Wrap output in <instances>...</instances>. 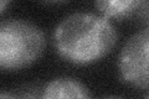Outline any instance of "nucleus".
I'll return each instance as SVG.
<instances>
[{
	"mask_svg": "<svg viewBox=\"0 0 149 99\" xmlns=\"http://www.w3.org/2000/svg\"><path fill=\"white\" fill-rule=\"evenodd\" d=\"M55 48L73 64H88L103 58L117 44V31L104 16L88 12L71 14L57 25Z\"/></svg>",
	"mask_w": 149,
	"mask_h": 99,
	"instance_id": "nucleus-1",
	"label": "nucleus"
},
{
	"mask_svg": "<svg viewBox=\"0 0 149 99\" xmlns=\"http://www.w3.org/2000/svg\"><path fill=\"white\" fill-rule=\"evenodd\" d=\"M46 37L39 26L26 20H4L0 25V66L3 69H20L41 56Z\"/></svg>",
	"mask_w": 149,
	"mask_h": 99,
	"instance_id": "nucleus-2",
	"label": "nucleus"
},
{
	"mask_svg": "<svg viewBox=\"0 0 149 99\" xmlns=\"http://www.w3.org/2000/svg\"><path fill=\"white\" fill-rule=\"evenodd\" d=\"M118 68L125 83L141 89L149 88V26L125 42L119 55Z\"/></svg>",
	"mask_w": 149,
	"mask_h": 99,
	"instance_id": "nucleus-3",
	"label": "nucleus"
},
{
	"mask_svg": "<svg viewBox=\"0 0 149 99\" xmlns=\"http://www.w3.org/2000/svg\"><path fill=\"white\" fill-rule=\"evenodd\" d=\"M41 99H92V97L80 81L63 77L46 84Z\"/></svg>",
	"mask_w": 149,
	"mask_h": 99,
	"instance_id": "nucleus-4",
	"label": "nucleus"
},
{
	"mask_svg": "<svg viewBox=\"0 0 149 99\" xmlns=\"http://www.w3.org/2000/svg\"><path fill=\"white\" fill-rule=\"evenodd\" d=\"M96 8L103 14L104 17H116L119 20L129 17L138 19L139 10L142 6L141 0H107L96 1Z\"/></svg>",
	"mask_w": 149,
	"mask_h": 99,
	"instance_id": "nucleus-5",
	"label": "nucleus"
},
{
	"mask_svg": "<svg viewBox=\"0 0 149 99\" xmlns=\"http://www.w3.org/2000/svg\"><path fill=\"white\" fill-rule=\"evenodd\" d=\"M0 99H17L15 96H13V94L8 93V92H1V96H0Z\"/></svg>",
	"mask_w": 149,
	"mask_h": 99,
	"instance_id": "nucleus-6",
	"label": "nucleus"
},
{
	"mask_svg": "<svg viewBox=\"0 0 149 99\" xmlns=\"http://www.w3.org/2000/svg\"><path fill=\"white\" fill-rule=\"evenodd\" d=\"M9 3H6V1H1V4H0V5H1V8H0V12H4L5 11V6L8 5Z\"/></svg>",
	"mask_w": 149,
	"mask_h": 99,
	"instance_id": "nucleus-7",
	"label": "nucleus"
},
{
	"mask_svg": "<svg viewBox=\"0 0 149 99\" xmlns=\"http://www.w3.org/2000/svg\"><path fill=\"white\" fill-rule=\"evenodd\" d=\"M101 99H124V98L116 97V96H111V97H104V98H101Z\"/></svg>",
	"mask_w": 149,
	"mask_h": 99,
	"instance_id": "nucleus-8",
	"label": "nucleus"
},
{
	"mask_svg": "<svg viewBox=\"0 0 149 99\" xmlns=\"http://www.w3.org/2000/svg\"><path fill=\"white\" fill-rule=\"evenodd\" d=\"M146 99H149V94H148V96H147V97H146Z\"/></svg>",
	"mask_w": 149,
	"mask_h": 99,
	"instance_id": "nucleus-9",
	"label": "nucleus"
}]
</instances>
